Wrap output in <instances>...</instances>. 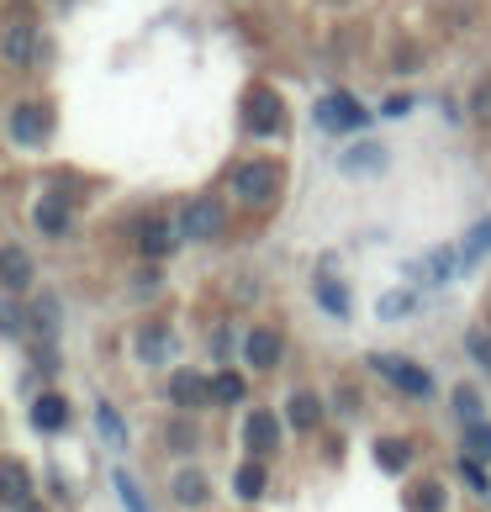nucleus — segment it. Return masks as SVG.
<instances>
[{"mask_svg":"<svg viewBox=\"0 0 491 512\" xmlns=\"http://www.w3.org/2000/svg\"><path fill=\"white\" fill-rule=\"evenodd\" d=\"M0 280H6V296H22L27 291V280H32V264H27V254L16 249H0Z\"/></svg>","mask_w":491,"mask_h":512,"instance_id":"nucleus-13","label":"nucleus"},{"mask_svg":"<svg viewBox=\"0 0 491 512\" xmlns=\"http://www.w3.org/2000/svg\"><path fill=\"white\" fill-rule=\"evenodd\" d=\"M169 344H175V338H169L164 328H148V333H143V344H138V354L148 359V365H164V354H169Z\"/></svg>","mask_w":491,"mask_h":512,"instance_id":"nucleus-20","label":"nucleus"},{"mask_svg":"<svg viewBox=\"0 0 491 512\" xmlns=\"http://www.w3.org/2000/svg\"><path fill=\"white\" fill-rule=\"evenodd\" d=\"M402 312H412V296H407V291H396L386 307H381V317H402Z\"/></svg>","mask_w":491,"mask_h":512,"instance_id":"nucleus-29","label":"nucleus"},{"mask_svg":"<svg viewBox=\"0 0 491 512\" xmlns=\"http://www.w3.org/2000/svg\"><path fill=\"white\" fill-rule=\"evenodd\" d=\"M486 249H491V222H481V227H476V233H470V238H465V249H460V259L470 264V259H481Z\"/></svg>","mask_w":491,"mask_h":512,"instance_id":"nucleus-25","label":"nucleus"},{"mask_svg":"<svg viewBox=\"0 0 491 512\" xmlns=\"http://www.w3.org/2000/svg\"><path fill=\"white\" fill-rule=\"evenodd\" d=\"M317 301H323V312H338V317L349 312V296H344V286H333V280H317Z\"/></svg>","mask_w":491,"mask_h":512,"instance_id":"nucleus-23","label":"nucleus"},{"mask_svg":"<svg viewBox=\"0 0 491 512\" xmlns=\"http://www.w3.org/2000/svg\"><path fill=\"white\" fill-rule=\"evenodd\" d=\"M375 164H386V154H381V148H354V154L344 159V169H349V175H365V169H375Z\"/></svg>","mask_w":491,"mask_h":512,"instance_id":"nucleus-24","label":"nucleus"},{"mask_svg":"<svg viewBox=\"0 0 491 512\" xmlns=\"http://www.w3.org/2000/svg\"><path fill=\"white\" fill-rule=\"evenodd\" d=\"M243 122H249V132H264V138H270V132L286 127V101H280L270 85H254L249 101H243Z\"/></svg>","mask_w":491,"mask_h":512,"instance_id":"nucleus-3","label":"nucleus"},{"mask_svg":"<svg viewBox=\"0 0 491 512\" xmlns=\"http://www.w3.org/2000/svg\"><path fill=\"white\" fill-rule=\"evenodd\" d=\"M286 417H291L296 428H317V423H323V402H317L312 391H296L291 402H286Z\"/></svg>","mask_w":491,"mask_h":512,"instance_id":"nucleus-16","label":"nucleus"},{"mask_svg":"<svg viewBox=\"0 0 491 512\" xmlns=\"http://www.w3.org/2000/svg\"><path fill=\"white\" fill-rule=\"evenodd\" d=\"M69 206H64V196H43V201H37V212H32V222L37 227H43V233H64V227H69Z\"/></svg>","mask_w":491,"mask_h":512,"instance_id":"nucleus-17","label":"nucleus"},{"mask_svg":"<svg viewBox=\"0 0 491 512\" xmlns=\"http://www.w3.org/2000/svg\"><path fill=\"white\" fill-rule=\"evenodd\" d=\"M169 402L175 407H201V402H212V381L196 370H180V375H169Z\"/></svg>","mask_w":491,"mask_h":512,"instance_id":"nucleus-9","label":"nucleus"},{"mask_svg":"<svg viewBox=\"0 0 491 512\" xmlns=\"http://www.w3.org/2000/svg\"><path fill=\"white\" fill-rule=\"evenodd\" d=\"M169 497H175L180 507H206L212 502V481H206L201 470H180V476L169 481Z\"/></svg>","mask_w":491,"mask_h":512,"instance_id":"nucleus-12","label":"nucleus"},{"mask_svg":"<svg viewBox=\"0 0 491 512\" xmlns=\"http://www.w3.org/2000/svg\"><path fill=\"white\" fill-rule=\"evenodd\" d=\"M233 491H238L243 502H259V491H264V465H259V460L243 465V470H238V481H233Z\"/></svg>","mask_w":491,"mask_h":512,"instance_id":"nucleus-19","label":"nucleus"},{"mask_svg":"<svg viewBox=\"0 0 491 512\" xmlns=\"http://www.w3.org/2000/svg\"><path fill=\"white\" fill-rule=\"evenodd\" d=\"M243 359H249L254 370H275L280 365V333L275 328H254L249 344H243Z\"/></svg>","mask_w":491,"mask_h":512,"instance_id":"nucleus-11","label":"nucleus"},{"mask_svg":"<svg viewBox=\"0 0 491 512\" xmlns=\"http://www.w3.org/2000/svg\"><path fill=\"white\" fill-rule=\"evenodd\" d=\"M101 428H106V439H122V423L111 417V407H101Z\"/></svg>","mask_w":491,"mask_h":512,"instance_id":"nucleus-32","label":"nucleus"},{"mask_svg":"<svg viewBox=\"0 0 491 512\" xmlns=\"http://www.w3.org/2000/svg\"><path fill=\"white\" fill-rule=\"evenodd\" d=\"M375 465L391 470V476H402V470L412 465V444L407 439H375Z\"/></svg>","mask_w":491,"mask_h":512,"instance_id":"nucleus-15","label":"nucleus"},{"mask_svg":"<svg viewBox=\"0 0 491 512\" xmlns=\"http://www.w3.org/2000/svg\"><path fill=\"white\" fill-rule=\"evenodd\" d=\"M233 191L243 206H270L280 191V169L270 159H254V164H238L233 169Z\"/></svg>","mask_w":491,"mask_h":512,"instance_id":"nucleus-1","label":"nucleus"},{"mask_svg":"<svg viewBox=\"0 0 491 512\" xmlns=\"http://www.w3.org/2000/svg\"><path fill=\"white\" fill-rule=\"evenodd\" d=\"M365 122H370L365 106L354 101V96H344V90L317 101V127H323V132H354V127H365Z\"/></svg>","mask_w":491,"mask_h":512,"instance_id":"nucleus-4","label":"nucleus"},{"mask_svg":"<svg viewBox=\"0 0 491 512\" xmlns=\"http://www.w3.org/2000/svg\"><path fill=\"white\" fill-rule=\"evenodd\" d=\"M370 370L386 375V381L396 391H407V396H428L433 391V375L423 365H412V359H402V354H370Z\"/></svg>","mask_w":491,"mask_h":512,"instance_id":"nucleus-2","label":"nucleus"},{"mask_svg":"<svg viewBox=\"0 0 491 512\" xmlns=\"http://www.w3.org/2000/svg\"><path fill=\"white\" fill-rule=\"evenodd\" d=\"M243 444H249L254 460L275 454V444H280V423H275L270 412H254V417H249V428H243Z\"/></svg>","mask_w":491,"mask_h":512,"instance_id":"nucleus-10","label":"nucleus"},{"mask_svg":"<svg viewBox=\"0 0 491 512\" xmlns=\"http://www.w3.org/2000/svg\"><path fill=\"white\" fill-rule=\"evenodd\" d=\"M175 243H180V233H175L164 217H148V222L138 227V254H143V259H169V254H175Z\"/></svg>","mask_w":491,"mask_h":512,"instance_id":"nucleus-7","label":"nucleus"},{"mask_svg":"<svg viewBox=\"0 0 491 512\" xmlns=\"http://www.w3.org/2000/svg\"><path fill=\"white\" fill-rule=\"evenodd\" d=\"M32 423L48 428V433H59V428L69 423V402H64V396H53V391H43V396L32 402Z\"/></svg>","mask_w":491,"mask_h":512,"instance_id":"nucleus-14","label":"nucleus"},{"mask_svg":"<svg viewBox=\"0 0 491 512\" xmlns=\"http://www.w3.org/2000/svg\"><path fill=\"white\" fill-rule=\"evenodd\" d=\"M465 349L481 359V365L491 370V333H465Z\"/></svg>","mask_w":491,"mask_h":512,"instance_id":"nucleus-27","label":"nucleus"},{"mask_svg":"<svg viewBox=\"0 0 491 512\" xmlns=\"http://www.w3.org/2000/svg\"><path fill=\"white\" fill-rule=\"evenodd\" d=\"M407 502H412V512H444V486L439 481H423Z\"/></svg>","mask_w":491,"mask_h":512,"instance_id":"nucleus-21","label":"nucleus"},{"mask_svg":"<svg viewBox=\"0 0 491 512\" xmlns=\"http://www.w3.org/2000/svg\"><path fill=\"white\" fill-rule=\"evenodd\" d=\"M212 402H243V381H238L233 370L212 375Z\"/></svg>","mask_w":491,"mask_h":512,"instance_id":"nucleus-22","label":"nucleus"},{"mask_svg":"<svg viewBox=\"0 0 491 512\" xmlns=\"http://www.w3.org/2000/svg\"><path fill=\"white\" fill-rule=\"evenodd\" d=\"M460 470H465V481H470V486H486V476H481V465H476V460H460Z\"/></svg>","mask_w":491,"mask_h":512,"instance_id":"nucleus-33","label":"nucleus"},{"mask_svg":"<svg viewBox=\"0 0 491 512\" xmlns=\"http://www.w3.org/2000/svg\"><path fill=\"white\" fill-rule=\"evenodd\" d=\"M117 491H122V502H127L132 512H143V497H138V486H132L127 476H117Z\"/></svg>","mask_w":491,"mask_h":512,"instance_id":"nucleus-31","label":"nucleus"},{"mask_svg":"<svg viewBox=\"0 0 491 512\" xmlns=\"http://www.w3.org/2000/svg\"><path fill=\"white\" fill-rule=\"evenodd\" d=\"M0 53H6V64H11V69H27V64L37 59V37H32V27L22 22V16H11L6 37H0Z\"/></svg>","mask_w":491,"mask_h":512,"instance_id":"nucleus-6","label":"nucleus"},{"mask_svg":"<svg viewBox=\"0 0 491 512\" xmlns=\"http://www.w3.org/2000/svg\"><path fill=\"white\" fill-rule=\"evenodd\" d=\"M470 117H476L481 127H491V80L476 85V96H470Z\"/></svg>","mask_w":491,"mask_h":512,"instance_id":"nucleus-26","label":"nucleus"},{"mask_svg":"<svg viewBox=\"0 0 491 512\" xmlns=\"http://www.w3.org/2000/svg\"><path fill=\"white\" fill-rule=\"evenodd\" d=\"M222 227H228V217H222V206L212 196H201V201L185 206V233H191V238H217Z\"/></svg>","mask_w":491,"mask_h":512,"instance_id":"nucleus-8","label":"nucleus"},{"mask_svg":"<svg viewBox=\"0 0 491 512\" xmlns=\"http://www.w3.org/2000/svg\"><path fill=\"white\" fill-rule=\"evenodd\" d=\"M11 143H22V148H37L53 132V117H48V106H37V101H22V106H11Z\"/></svg>","mask_w":491,"mask_h":512,"instance_id":"nucleus-5","label":"nucleus"},{"mask_svg":"<svg viewBox=\"0 0 491 512\" xmlns=\"http://www.w3.org/2000/svg\"><path fill=\"white\" fill-rule=\"evenodd\" d=\"M0 481H6V507H11V512L27 507V470H22V460H6V465H0Z\"/></svg>","mask_w":491,"mask_h":512,"instance_id":"nucleus-18","label":"nucleus"},{"mask_svg":"<svg viewBox=\"0 0 491 512\" xmlns=\"http://www.w3.org/2000/svg\"><path fill=\"white\" fill-rule=\"evenodd\" d=\"M465 444L476 449V454H491V428H486V423H470V428H465Z\"/></svg>","mask_w":491,"mask_h":512,"instance_id":"nucleus-28","label":"nucleus"},{"mask_svg":"<svg viewBox=\"0 0 491 512\" xmlns=\"http://www.w3.org/2000/svg\"><path fill=\"white\" fill-rule=\"evenodd\" d=\"M455 407H460V417H476L481 412V396L476 391H455Z\"/></svg>","mask_w":491,"mask_h":512,"instance_id":"nucleus-30","label":"nucleus"},{"mask_svg":"<svg viewBox=\"0 0 491 512\" xmlns=\"http://www.w3.org/2000/svg\"><path fill=\"white\" fill-rule=\"evenodd\" d=\"M16 512H43V507H37V502H27V507H16Z\"/></svg>","mask_w":491,"mask_h":512,"instance_id":"nucleus-34","label":"nucleus"}]
</instances>
